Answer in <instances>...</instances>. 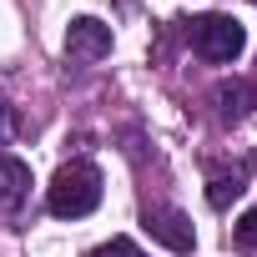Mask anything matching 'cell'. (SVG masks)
<instances>
[{
    "label": "cell",
    "instance_id": "4",
    "mask_svg": "<svg viewBox=\"0 0 257 257\" xmlns=\"http://www.w3.org/2000/svg\"><path fill=\"white\" fill-rule=\"evenodd\" d=\"M66 56L71 61H106L111 56V26H101L96 16H76L66 31Z\"/></svg>",
    "mask_w": 257,
    "mask_h": 257
},
{
    "label": "cell",
    "instance_id": "10",
    "mask_svg": "<svg viewBox=\"0 0 257 257\" xmlns=\"http://www.w3.org/2000/svg\"><path fill=\"white\" fill-rule=\"evenodd\" d=\"M16 132H21L16 106H6V101H0V147H11V142H16Z\"/></svg>",
    "mask_w": 257,
    "mask_h": 257
},
{
    "label": "cell",
    "instance_id": "1",
    "mask_svg": "<svg viewBox=\"0 0 257 257\" xmlns=\"http://www.w3.org/2000/svg\"><path fill=\"white\" fill-rule=\"evenodd\" d=\"M46 207L51 217H91L101 207V167L96 162H66L56 177H51V192H46Z\"/></svg>",
    "mask_w": 257,
    "mask_h": 257
},
{
    "label": "cell",
    "instance_id": "2",
    "mask_svg": "<svg viewBox=\"0 0 257 257\" xmlns=\"http://www.w3.org/2000/svg\"><path fill=\"white\" fill-rule=\"evenodd\" d=\"M187 36H192V51L207 66H232L247 51V26L237 16H197Z\"/></svg>",
    "mask_w": 257,
    "mask_h": 257
},
{
    "label": "cell",
    "instance_id": "5",
    "mask_svg": "<svg viewBox=\"0 0 257 257\" xmlns=\"http://www.w3.org/2000/svg\"><path fill=\"white\" fill-rule=\"evenodd\" d=\"M247 177H252V162H207V202L227 212L247 192Z\"/></svg>",
    "mask_w": 257,
    "mask_h": 257
},
{
    "label": "cell",
    "instance_id": "7",
    "mask_svg": "<svg viewBox=\"0 0 257 257\" xmlns=\"http://www.w3.org/2000/svg\"><path fill=\"white\" fill-rule=\"evenodd\" d=\"M31 167L21 162V157H0V212L6 217H16L26 202H31Z\"/></svg>",
    "mask_w": 257,
    "mask_h": 257
},
{
    "label": "cell",
    "instance_id": "3",
    "mask_svg": "<svg viewBox=\"0 0 257 257\" xmlns=\"http://www.w3.org/2000/svg\"><path fill=\"white\" fill-rule=\"evenodd\" d=\"M142 227L152 232V242H162L167 252H192L197 247V232H192V217L182 207H142Z\"/></svg>",
    "mask_w": 257,
    "mask_h": 257
},
{
    "label": "cell",
    "instance_id": "11",
    "mask_svg": "<svg viewBox=\"0 0 257 257\" xmlns=\"http://www.w3.org/2000/svg\"><path fill=\"white\" fill-rule=\"evenodd\" d=\"M252 167H257V157H252Z\"/></svg>",
    "mask_w": 257,
    "mask_h": 257
},
{
    "label": "cell",
    "instance_id": "9",
    "mask_svg": "<svg viewBox=\"0 0 257 257\" xmlns=\"http://www.w3.org/2000/svg\"><path fill=\"white\" fill-rule=\"evenodd\" d=\"M86 257H147L132 237H111V242H101V247H91Z\"/></svg>",
    "mask_w": 257,
    "mask_h": 257
},
{
    "label": "cell",
    "instance_id": "8",
    "mask_svg": "<svg viewBox=\"0 0 257 257\" xmlns=\"http://www.w3.org/2000/svg\"><path fill=\"white\" fill-rule=\"evenodd\" d=\"M232 242H237L242 252H257V207L237 217V227H232Z\"/></svg>",
    "mask_w": 257,
    "mask_h": 257
},
{
    "label": "cell",
    "instance_id": "6",
    "mask_svg": "<svg viewBox=\"0 0 257 257\" xmlns=\"http://www.w3.org/2000/svg\"><path fill=\"white\" fill-rule=\"evenodd\" d=\"M252 111H257V91L247 81H217L212 86V116H217V126H242Z\"/></svg>",
    "mask_w": 257,
    "mask_h": 257
}]
</instances>
